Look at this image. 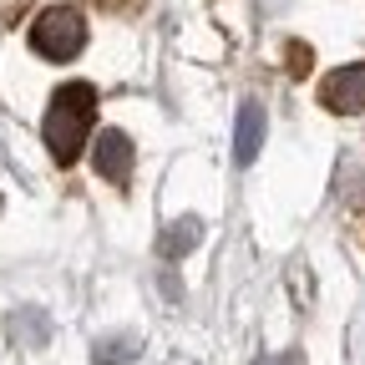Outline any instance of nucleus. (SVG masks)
I'll use <instances>...</instances> for the list:
<instances>
[{
  "label": "nucleus",
  "instance_id": "f03ea898",
  "mask_svg": "<svg viewBox=\"0 0 365 365\" xmlns=\"http://www.w3.org/2000/svg\"><path fill=\"white\" fill-rule=\"evenodd\" d=\"M86 46V16L76 6H46L31 21V51L46 61H71Z\"/></svg>",
  "mask_w": 365,
  "mask_h": 365
},
{
  "label": "nucleus",
  "instance_id": "20e7f679",
  "mask_svg": "<svg viewBox=\"0 0 365 365\" xmlns=\"http://www.w3.org/2000/svg\"><path fill=\"white\" fill-rule=\"evenodd\" d=\"M91 163H97L102 178L127 182V178H132V137H127L122 127H102L97 137H91Z\"/></svg>",
  "mask_w": 365,
  "mask_h": 365
},
{
  "label": "nucleus",
  "instance_id": "7ed1b4c3",
  "mask_svg": "<svg viewBox=\"0 0 365 365\" xmlns=\"http://www.w3.org/2000/svg\"><path fill=\"white\" fill-rule=\"evenodd\" d=\"M319 102H325L330 112H340V117L365 112V61H355V66H335L325 81H319Z\"/></svg>",
  "mask_w": 365,
  "mask_h": 365
},
{
  "label": "nucleus",
  "instance_id": "423d86ee",
  "mask_svg": "<svg viewBox=\"0 0 365 365\" xmlns=\"http://www.w3.org/2000/svg\"><path fill=\"white\" fill-rule=\"evenodd\" d=\"M198 239H203V218H178V223H168V234L158 239V254L163 259H182V254H193L198 249Z\"/></svg>",
  "mask_w": 365,
  "mask_h": 365
},
{
  "label": "nucleus",
  "instance_id": "39448f33",
  "mask_svg": "<svg viewBox=\"0 0 365 365\" xmlns=\"http://www.w3.org/2000/svg\"><path fill=\"white\" fill-rule=\"evenodd\" d=\"M264 148V107L259 102H244L239 107V122H234V163L249 168Z\"/></svg>",
  "mask_w": 365,
  "mask_h": 365
},
{
  "label": "nucleus",
  "instance_id": "6e6552de",
  "mask_svg": "<svg viewBox=\"0 0 365 365\" xmlns=\"http://www.w3.org/2000/svg\"><path fill=\"white\" fill-rule=\"evenodd\" d=\"M137 355V340L132 335H122V340H97V350H91V360L97 365H122V360H132Z\"/></svg>",
  "mask_w": 365,
  "mask_h": 365
},
{
  "label": "nucleus",
  "instance_id": "0eeeda50",
  "mask_svg": "<svg viewBox=\"0 0 365 365\" xmlns=\"http://www.w3.org/2000/svg\"><path fill=\"white\" fill-rule=\"evenodd\" d=\"M11 340L21 350H41L46 340H51V319H46L41 309H16L11 314Z\"/></svg>",
  "mask_w": 365,
  "mask_h": 365
},
{
  "label": "nucleus",
  "instance_id": "f257e3e1",
  "mask_svg": "<svg viewBox=\"0 0 365 365\" xmlns=\"http://www.w3.org/2000/svg\"><path fill=\"white\" fill-rule=\"evenodd\" d=\"M91 127H97V86H91V81L56 86L51 107H46V122H41V137H46V148H51V158L61 168H71L86 153Z\"/></svg>",
  "mask_w": 365,
  "mask_h": 365
}]
</instances>
